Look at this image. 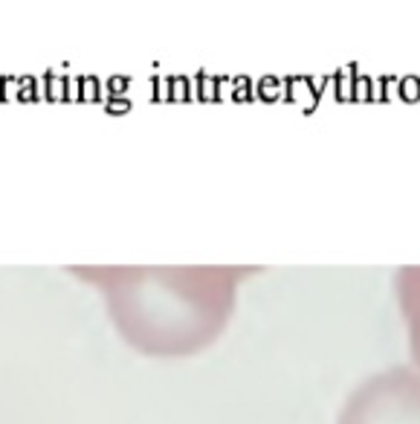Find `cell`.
I'll return each instance as SVG.
<instances>
[{"label": "cell", "instance_id": "cell-2", "mask_svg": "<svg viewBox=\"0 0 420 424\" xmlns=\"http://www.w3.org/2000/svg\"><path fill=\"white\" fill-rule=\"evenodd\" d=\"M337 424H420V372L391 366L345 398Z\"/></svg>", "mask_w": 420, "mask_h": 424}, {"label": "cell", "instance_id": "cell-3", "mask_svg": "<svg viewBox=\"0 0 420 424\" xmlns=\"http://www.w3.org/2000/svg\"><path fill=\"white\" fill-rule=\"evenodd\" d=\"M397 302L406 320V329H409V349L415 358V366L420 372V264H406L397 271Z\"/></svg>", "mask_w": 420, "mask_h": 424}, {"label": "cell", "instance_id": "cell-1", "mask_svg": "<svg viewBox=\"0 0 420 424\" xmlns=\"http://www.w3.org/2000/svg\"><path fill=\"white\" fill-rule=\"evenodd\" d=\"M105 297L116 332L142 355L186 358L212 346L252 268H73Z\"/></svg>", "mask_w": 420, "mask_h": 424}]
</instances>
